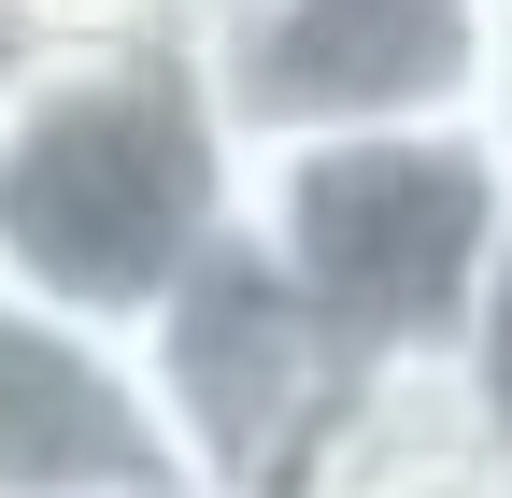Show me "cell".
Masks as SVG:
<instances>
[{
	"label": "cell",
	"instance_id": "6da1fadb",
	"mask_svg": "<svg viewBox=\"0 0 512 498\" xmlns=\"http://www.w3.org/2000/svg\"><path fill=\"white\" fill-rule=\"evenodd\" d=\"M228 228H242V143L214 114L200 29L15 57V86H0V285L143 328Z\"/></svg>",
	"mask_w": 512,
	"mask_h": 498
},
{
	"label": "cell",
	"instance_id": "7a4b0ae2",
	"mask_svg": "<svg viewBox=\"0 0 512 498\" xmlns=\"http://www.w3.org/2000/svg\"><path fill=\"white\" fill-rule=\"evenodd\" d=\"M242 228L285 257V285L356 342V370H441L470 342L498 242H512V171L484 129H356V143H285L242 157Z\"/></svg>",
	"mask_w": 512,
	"mask_h": 498
},
{
	"label": "cell",
	"instance_id": "3957f363",
	"mask_svg": "<svg viewBox=\"0 0 512 498\" xmlns=\"http://www.w3.org/2000/svg\"><path fill=\"white\" fill-rule=\"evenodd\" d=\"M128 342H143L157 427L185 456V498H313V470H328L342 413L370 385L356 342L285 285V257L256 228H228Z\"/></svg>",
	"mask_w": 512,
	"mask_h": 498
},
{
	"label": "cell",
	"instance_id": "277c9868",
	"mask_svg": "<svg viewBox=\"0 0 512 498\" xmlns=\"http://www.w3.org/2000/svg\"><path fill=\"white\" fill-rule=\"evenodd\" d=\"M498 0H214L200 72L242 157L356 129H470Z\"/></svg>",
	"mask_w": 512,
	"mask_h": 498
},
{
	"label": "cell",
	"instance_id": "5b68a950",
	"mask_svg": "<svg viewBox=\"0 0 512 498\" xmlns=\"http://www.w3.org/2000/svg\"><path fill=\"white\" fill-rule=\"evenodd\" d=\"M0 498H185L143 342L0 285Z\"/></svg>",
	"mask_w": 512,
	"mask_h": 498
},
{
	"label": "cell",
	"instance_id": "8992f818",
	"mask_svg": "<svg viewBox=\"0 0 512 498\" xmlns=\"http://www.w3.org/2000/svg\"><path fill=\"white\" fill-rule=\"evenodd\" d=\"M200 0H0L15 57H86V43H185Z\"/></svg>",
	"mask_w": 512,
	"mask_h": 498
},
{
	"label": "cell",
	"instance_id": "52a82bcc",
	"mask_svg": "<svg viewBox=\"0 0 512 498\" xmlns=\"http://www.w3.org/2000/svg\"><path fill=\"white\" fill-rule=\"evenodd\" d=\"M456 385H470V413H484V442L512 456V242H498V285H484V314H470V342H456Z\"/></svg>",
	"mask_w": 512,
	"mask_h": 498
},
{
	"label": "cell",
	"instance_id": "ba28073f",
	"mask_svg": "<svg viewBox=\"0 0 512 498\" xmlns=\"http://www.w3.org/2000/svg\"><path fill=\"white\" fill-rule=\"evenodd\" d=\"M470 129H484L498 171H512V0H498V43H484V100H470Z\"/></svg>",
	"mask_w": 512,
	"mask_h": 498
},
{
	"label": "cell",
	"instance_id": "9c48e42d",
	"mask_svg": "<svg viewBox=\"0 0 512 498\" xmlns=\"http://www.w3.org/2000/svg\"><path fill=\"white\" fill-rule=\"evenodd\" d=\"M0 86H15V43H0Z\"/></svg>",
	"mask_w": 512,
	"mask_h": 498
},
{
	"label": "cell",
	"instance_id": "30bf717a",
	"mask_svg": "<svg viewBox=\"0 0 512 498\" xmlns=\"http://www.w3.org/2000/svg\"><path fill=\"white\" fill-rule=\"evenodd\" d=\"M200 15H214V0H200Z\"/></svg>",
	"mask_w": 512,
	"mask_h": 498
}]
</instances>
